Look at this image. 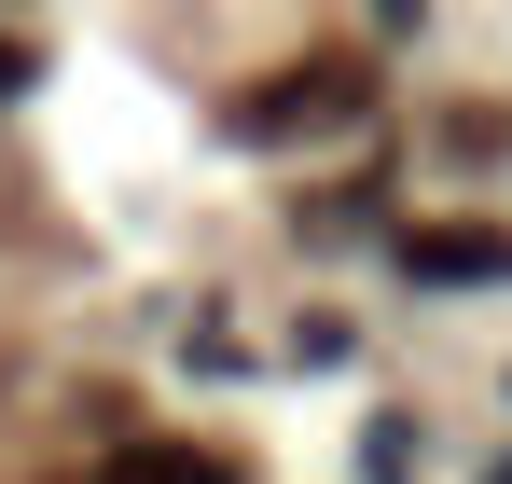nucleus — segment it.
<instances>
[{
    "label": "nucleus",
    "instance_id": "39448f33",
    "mask_svg": "<svg viewBox=\"0 0 512 484\" xmlns=\"http://www.w3.org/2000/svg\"><path fill=\"white\" fill-rule=\"evenodd\" d=\"M485 484H512V471H485Z\"/></svg>",
    "mask_w": 512,
    "mask_h": 484
},
{
    "label": "nucleus",
    "instance_id": "f257e3e1",
    "mask_svg": "<svg viewBox=\"0 0 512 484\" xmlns=\"http://www.w3.org/2000/svg\"><path fill=\"white\" fill-rule=\"evenodd\" d=\"M360 111H374V70L360 56H305V70H263L236 97V139L250 153H291V139H346Z\"/></svg>",
    "mask_w": 512,
    "mask_h": 484
},
{
    "label": "nucleus",
    "instance_id": "f03ea898",
    "mask_svg": "<svg viewBox=\"0 0 512 484\" xmlns=\"http://www.w3.org/2000/svg\"><path fill=\"white\" fill-rule=\"evenodd\" d=\"M402 277L416 291H485V277H512V222H416Z\"/></svg>",
    "mask_w": 512,
    "mask_h": 484
},
{
    "label": "nucleus",
    "instance_id": "7ed1b4c3",
    "mask_svg": "<svg viewBox=\"0 0 512 484\" xmlns=\"http://www.w3.org/2000/svg\"><path fill=\"white\" fill-rule=\"evenodd\" d=\"M111 484H236V457H208V443H125Z\"/></svg>",
    "mask_w": 512,
    "mask_h": 484
},
{
    "label": "nucleus",
    "instance_id": "20e7f679",
    "mask_svg": "<svg viewBox=\"0 0 512 484\" xmlns=\"http://www.w3.org/2000/svg\"><path fill=\"white\" fill-rule=\"evenodd\" d=\"M0 97H28V42H0Z\"/></svg>",
    "mask_w": 512,
    "mask_h": 484
}]
</instances>
